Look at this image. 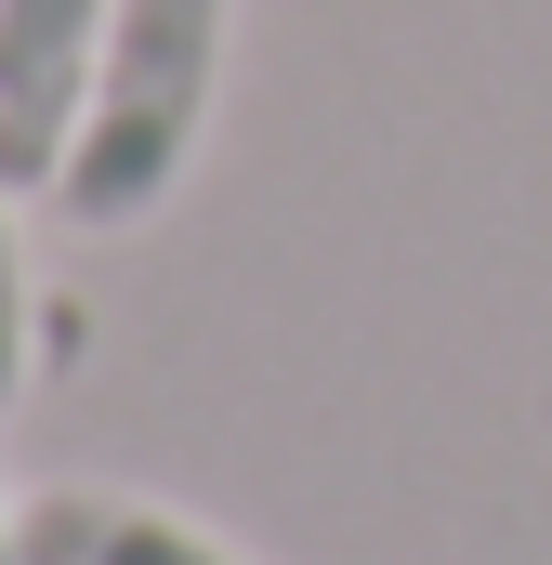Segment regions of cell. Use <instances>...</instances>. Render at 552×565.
I'll return each mask as SVG.
<instances>
[{
	"instance_id": "obj_1",
	"label": "cell",
	"mask_w": 552,
	"mask_h": 565,
	"mask_svg": "<svg viewBox=\"0 0 552 565\" xmlns=\"http://www.w3.org/2000/svg\"><path fill=\"white\" fill-rule=\"evenodd\" d=\"M224 40H237V0H106L93 106H79L66 171H53V211L79 237H132L184 198L211 106H224Z\"/></svg>"
},
{
	"instance_id": "obj_2",
	"label": "cell",
	"mask_w": 552,
	"mask_h": 565,
	"mask_svg": "<svg viewBox=\"0 0 552 565\" xmlns=\"http://www.w3.org/2000/svg\"><path fill=\"white\" fill-rule=\"evenodd\" d=\"M93 53H106V0H0V184L13 198H53L93 106Z\"/></svg>"
},
{
	"instance_id": "obj_3",
	"label": "cell",
	"mask_w": 552,
	"mask_h": 565,
	"mask_svg": "<svg viewBox=\"0 0 552 565\" xmlns=\"http://www.w3.org/2000/svg\"><path fill=\"white\" fill-rule=\"evenodd\" d=\"M13 565H251V553L132 500V487H26L13 500Z\"/></svg>"
},
{
	"instance_id": "obj_4",
	"label": "cell",
	"mask_w": 552,
	"mask_h": 565,
	"mask_svg": "<svg viewBox=\"0 0 552 565\" xmlns=\"http://www.w3.org/2000/svg\"><path fill=\"white\" fill-rule=\"evenodd\" d=\"M26 369H40V289H26V250H13V184H0V422L26 408Z\"/></svg>"
},
{
	"instance_id": "obj_5",
	"label": "cell",
	"mask_w": 552,
	"mask_h": 565,
	"mask_svg": "<svg viewBox=\"0 0 552 565\" xmlns=\"http://www.w3.org/2000/svg\"><path fill=\"white\" fill-rule=\"evenodd\" d=\"M0 565H13V513H0Z\"/></svg>"
}]
</instances>
